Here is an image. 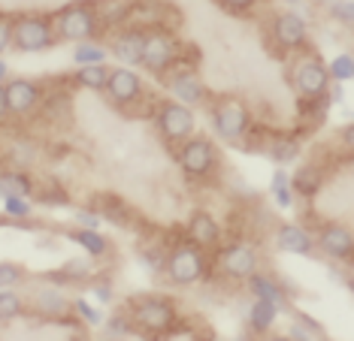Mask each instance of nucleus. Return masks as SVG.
Returning <instances> with one entry per match:
<instances>
[{
  "mask_svg": "<svg viewBox=\"0 0 354 341\" xmlns=\"http://www.w3.org/2000/svg\"><path fill=\"white\" fill-rule=\"evenodd\" d=\"M103 100L109 103L115 112L122 115H133L142 103L149 100V88H146V76L136 67H109V79L103 85Z\"/></svg>",
  "mask_w": 354,
  "mask_h": 341,
  "instance_id": "6e6552de",
  "label": "nucleus"
},
{
  "mask_svg": "<svg viewBox=\"0 0 354 341\" xmlns=\"http://www.w3.org/2000/svg\"><path fill=\"white\" fill-rule=\"evenodd\" d=\"M164 257H167V242H164V245H160V242H146V245L140 248V260L146 263V269H151V272L164 269Z\"/></svg>",
  "mask_w": 354,
  "mask_h": 341,
  "instance_id": "a19ab883",
  "label": "nucleus"
},
{
  "mask_svg": "<svg viewBox=\"0 0 354 341\" xmlns=\"http://www.w3.org/2000/svg\"><path fill=\"white\" fill-rule=\"evenodd\" d=\"M0 202L6 224H28L34 217V197H3Z\"/></svg>",
  "mask_w": 354,
  "mask_h": 341,
  "instance_id": "f704fd0d",
  "label": "nucleus"
},
{
  "mask_svg": "<svg viewBox=\"0 0 354 341\" xmlns=\"http://www.w3.org/2000/svg\"><path fill=\"white\" fill-rule=\"evenodd\" d=\"M100 329L106 332L109 338H124V335H136V329H133V320H131V314L127 311H115V314H106L100 323Z\"/></svg>",
  "mask_w": 354,
  "mask_h": 341,
  "instance_id": "e433bc0d",
  "label": "nucleus"
},
{
  "mask_svg": "<svg viewBox=\"0 0 354 341\" xmlns=\"http://www.w3.org/2000/svg\"><path fill=\"white\" fill-rule=\"evenodd\" d=\"M270 28V43L285 55H297L312 48V21L309 15H303L300 10H276L267 21Z\"/></svg>",
  "mask_w": 354,
  "mask_h": 341,
  "instance_id": "f8f14e48",
  "label": "nucleus"
},
{
  "mask_svg": "<svg viewBox=\"0 0 354 341\" xmlns=\"http://www.w3.org/2000/svg\"><path fill=\"white\" fill-rule=\"evenodd\" d=\"M151 127L160 136V142L176 148L179 142L197 133V109L185 106V103L173 100V97L155 100V106H151Z\"/></svg>",
  "mask_w": 354,
  "mask_h": 341,
  "instance_id": "1a4fd4ad",
  "label": "nucleus"
},
{
  "mask_svg": "<svg viewBox=\"0 0 354 341\" xmlns=\"http://www.w3.org/2000/svg\"><path fill=\"white\" fill-rule=\"evenodd\" d=\"M315 248L321 257H327L330 263L348 266L354 257V233L348 224L342 221H324L315 230Z\"/></svg>",
  "mask_w": 354,
  "mask_h": 341,
  "instance_id": "dca6fc26",
  "label": "nucleus"
},
{
  "mask_svg": "<svg viewBox=\"0 0 354 341\" xmlns=\"http://www.w3.org/2000/svg\"><path fill=\"white\" fill-rule=\"evenodd\" d=\"M224 235H227V230H224L221 217L215 215L212 208H194V212L188 215V221H185V239H188L191 245L209 251V254L221 245Z\"/></svg>",
  "mask_w": 354,
  "mask_h": 341,
  "instance_id": "f3484780",
  "label": "nucleus"
},
{
  "mask_svg": "<svg viewBox=\"0 0 354 341\" xmlns=\"http://www.w3.org/2000/svg\"><path fill=\"white\" fill-rule=\"evenodd\" d=\"M91 208L103 217V221H109L115 226H127V224H131V208H127L124 199L115 197V193H103V197L97 199V206H91Z\"/></svg>",
  "mask_w": 354,
  "mask_h": 341,
  "instance_id": "2f4dec72",
  "label": "nucleus"
},
{
  "mask_svg": "<svg viewBox=\"0 0 354 341\" xmlns=\"http://www.w3.org/2000/svg\"><path fill=\"white\" fill-rule=\"evenodd\" d=\"M182 61H185V43L176 34V28H164V24L146 28V43H142V58H140L142 76H151L155 82H160Z\"/></svg>",
  "mask_w": 354,
  "mask_h": 341,
  "instance_id": "423d86ee",
  "label": "nucleus"
},
{
  "mask_svg": "<svg viewBox=\"0 0 354 341\" xmlns=\"http://www.w3.org/2000/svg\"><path fill=\"white\" fill-rule=\"evenodd\" d=\"M94 10H97L103 37L109 30H115L118 24H127V15H131V0H94Z\"/></svg>",
  "mask_w": 354,
  "mask_h": 341,
  "instance_id": "cd10ccee",
  "label": "nucleus"
},
{
  "mask_svg": "<svg viewBox=\"0 0 354 341\" xmlns=\"http://www.w3.org/2000/svg\"><path fill=\"white\" fill-rule=\"evenodd\" d=\"M176 166L188 182H212L215 175H221V148L212 136L194 133L185 142H179L173 148Z\"/></svg>",
  "mask_w": 354,
  "mask_h": 341,
  "instance_id": "39448f33",
  "label": "nucleus"
},
{
  "mask_svg": "<svg viewBox=\"0 0 354 341\" xmlns=\"http://www.w3.org/2000/svg\"><path fill=\"white\" fill-rule=\"evenodd\" d=\"M70 302H73V299L64 293L61 284H43V287L34 290V296H30L34 314H39V318L49 323L64 318V314H70Z\"/></svg>",
  "mask_w": 354,
  "mask_h": 341,
  "instance_id": "412c9836",
  "label": "nucleus"
},
{
  "mask_svg": "<svg viewBox=\"0 0 354 341\" xmlns=\"http://www.w3.org/2000/svg\"><path fill=\"white\" fill-rule=\"evenodd\" d=\"M28 314V299L25 293H19L15 287L0 290V327H10V323L21 320Z\"/></svg>",
  "mask_w": 354,
  "mask_h": 341,
  "instance_id": "7c9ffc66",
  "label": "nucleus"
},
{
  "mask_svg": "<svg viewBox=\"0 0 354 341\" xmlns=\"http://www.w3.org/2000/svg\"><path fill=\"white\" fill-rule=\"evenodd\" d=\"M160 85H164L167 97H173V100H179L191 109H203L209 103V97H212L209 94V85L203 82V76H200V67L197 64H188V61L176 64V67L160 79Z\"/></svg>",
  "mask_w": 354,
  "mask_h": 341,
  "instance_id": "ddd939ff",
  "label": "nucleus"
},
{
  "mask_svg": "<svg viewBox=\"0 0 354 341\" xmlns=\"http://www.w3.org/2000/svg\"><path fill=\"white\" fill-rule=\"evenodd\" d=\"M257 269H263V254L245 235H233L212 251V272L227 284H245Z\"/></svg>",
  "mask_w": 354,
  "mask_h": 341,
  "instance_id": "7ed1b4c3",
  "label": "nucleus"
},
{
  "mask_svg": "<svg viewBox=\"0 0 354 341\" xmlns=\"http://www.w3.org/2000/svg\"><path fill=\"white\" fill-rule=\"evenodd\" d=\"M281 6H285V10H300L303 15H309V10L315 3H321V0H279Z\"/></svg>",
  "mask_w": 354,
  "mask_h": 341,
  "instance_id": "49530a36",
  "label": "nucleus"
},
{
  "mask_svg": "<svg viewBox=\"0 0 354 341\" xmlns=\"http://www.w3.org/2000/svg\"><path fill=\"white\" fill-rule=\"evenodd\" d=\"M261 151L267 154L276 166H294L303 157V136L285 133V130H267Z\"/></svg>",
  "mask_w": 354,
  "mask_h": 341,
  "instance_id": "6ab92c4d",
  "label": "nucleus"
},
{
  "mask_svg": "<svg viewBox=\"0 0 354 341\" xmlns=\"http://www.w3.org/2000/svg\"><path fill=\"white\" fill-rule=\"evenodd\" d=\"M3 97H6V112L15 121L34 118L39 106H43L46 97V85L39 79H28V76H10L3 82Z\"/></svg>",
  "mask_w": 354,
  "mask_h": 341,
  "instance_id": "4468645a",
  "label": "nucleus"
},
{
  "mask_svg": "<svg viewBox=\"0 0 354 341\" xmlns=\"http://www.w3.org/2000/svg\"><path fill=\"white\" fill-rule=\"evenodd\" d=\"M324 184H327V173L315 160H303L291 173V188L297 193V199H315L324 191Z\"/></svg>",
  "mask_w": 354,
  "mask_h": 341,
  "instance_id": "4be33fe9",
  "label": "nucleus"
},
{
  "mask_svg": "<svg viewBox=\"0 0 354 341\" xmlns=\"http://www.w3.org/2000/svg\"><path fill=\"white\" fill-rule=\"evenodd\" d=\"M70 311H73V318H76L79 323H82L85 329H100L103 318H106L103 305H97V302H88L85 296L73 299V302H70Z\"/></svg>",
  "mask_w": 354,
  "mask_h": 341,
  "instance_id": "72a5a7b5",
  "label": "nucleus"
},
{
  "mask_svg": "<svg viewBox=\"0 0 354 341\" xmlns=\"http://www.w3.org/2000/svg\"><path fill=\"white\" fill-rule=\"evenodd\" d=\"M109 79V64H82L70 72V85L73 88H82V91H94V94H103V85Z\"/></svg>",
  "mask_w": 354,
  "mask_h": 341,
  "instance_id": "bb28decb",
  "label": "nucleus"
},
{
  "mask_svg": "<svg viewBox=\"0 0 354 341\" xmlns=\"http://www.w3.org/2000/svg\"><path fill=\"white\" fill-rule=\"evenodd\" d=\"M85 284H88V290H91V296L97 299V305H112L115 302V284H112L109 275H94L91 272V278H88Z\"/></svg>",
  "mask_w": 354,
  "mask_h": 341,
  "instance_id": "ea45409f",
  "label": "nucleus"
},
{
  "mask_svg": "<svg viewBox=\"0 0 354 341\" xmlns=\"http://www.w3.org/2000/svg\"><path fill=\"white\" fill-rule=\"evenodd\" d=\"M281 308L267 302V299H252L248 296V308H245V327L252 335H270L276 329V323L281 318Z\"/></svg>",
  "mask_w": 354,
  "mask_h": 341,
  "instance_id": "b1692460",
  "label": "nucleus"
},
{
  "mask_svg": "<svg viewBox=\"0 0 354 341\" xmlns=\"http://www.w3.org/2000/svg\"><path fill=\"white\" fill-rule=\"evenodd\" d=\"M30 278L25 263H15V260H0V290L6 287H21Z\"/></svg>",
  "mask_w": 354,
  "mask_h": 341,
  "instance_id": "58836bf2",
  "label": "nucleus"
},
{
  "mask_svg": "<svg viewBox=\"0 0 354 341\" xmlns=\"http://www.w3.org/2000/svg\"><path fill=\"white\" fill-rule=\"evenodd\" d=\"M339 139H342V148L351 151V124H345V127L339 130Z\"/></svg>",
  "mask_w": 354,
  "mask_h": 341,
  "instance_id": "de8ad7c7",
  "label": "nucleus"
},
{
  "mask_svg": "<svg viewBox=\"0 0 354 341\" xmlns=\"http://www.w3.org/2000/svg\"><path fill=\"white\" fill-rule=\"evenodd\" d=\"M55 24V37L58 43H82V39H103V28L94 10V0H73V3H64L52 12Z\"/></svg>",
  "mask_w": 354,
  "mask_h": 341,
  "instance_id": "0eeeda50",
  "label": "nucleus"
},
{
  "mask_svg": "<svg viewBox=\"0 0 354 341\" xmlns=\"http://www.w3.org/2000/svg\"><path fill=\"white\" fill-rule=\"evenodd\" d=\"M73 64L82 67V64H109V48L103 39H82V43L73 46Z\"/></svg>",
  "mask_w": 354,
  "mask_h": 341,
  "instance_id": "473e14b6",
  "label": "nucleus"
},
{
  "mask_svg": "<svg viewBox=\"0 0 354 341\" xmlns=\"http://www.w3.org/2000/svg\"><path fill=\"white\" fill-rule=\"evenodd\" d=\"M58 43L55 37L52 12H19L12 21V52L19 55H43Z\"/></svg>",
  "mask_w": 354,
  "mask_h": 341,
  "instance_id": "9b49d317",
  "label": "nucleus"
},
{
  "mask_svg": "<svg viewBox=\"0 0 354 341\" xmlns=\"http://www.w3.org/2000/svg\"><path fill=\"white\" fill-rule=\"evenodd\" d=\"M327 76H330V82H336V85H348L354 79V58H351V52L333 55V58L327 61Z\"/></svg>",
  "mask_w": 354,
  "mask_h": 341,
  "instance_id": "c9c22d12",
  "label": "nucleus"
},
{
  "mask_svg": "<svg viewBox=\"0 0 354 341\" xmlns=\"http://www.w3.org/2000/svg\"><path fill=\"white\" fill-rule=\"evenodd\" d=\"M215 3H218L224 12H230V15H248L252 10H257L263 0H215Z\"/></svg>",
  "mask_w": 354,
  "mask_h": 341,
  "instance_id": "c03bdc74",
  "label": "nucleus"
},
{
  "mask_svg": "<svg viewBox=\"0 0 354 341\" xmlns=\"http://www.w3.org/2000/svg\"><path fill=\"white\" fill-rule=\"evenodd\" d=\"M243 287H245V293L252 299H267V302L279 305L281 311H288V308H291V293L285 290V281H279L276 275H270L263 269H257L252 278L243 284Z\"/></svg>",
  "mask_w": 354,
  "mask_h": 341,
  "instance_id": "aec40b11",
  "label": "nucleus"
},
{
  "mask_svg": "<svg viewBox=\"0 0 354 341\" xmlns=\"http://www.w3.org/2000/svg\"><path fill=\"white\" fill-rule=\"evenodd\" d=\"M127 314L133 320V329L136 335H151V338H170L173 327L179 323V305H176L173 296H164V293H140V296H131L127 299Z\"/></svg>",
  "mask_w": 354,
  "mask_h": 341,
  "instance_id": "f03ea898",
  "label": "nucleus"
},
{
  "mask_svg": "<svg viewBox=\"0 0 354 341\" xmlns=\"http://www.w3.org/2000/svg\"><path fill=\"white\" fill-rule=\"evenodd\" d=\"M6 79H10V64H6L3 58H0V85H3Z\"/></svg>",
  "mask_w": 354,
  "mask_h": 341,
  "instance_id": "8fccbe9b",
  "label": "nucleus"
},
{
  "mask_svg": "<svg viewBox=\"0 0 354 341\" xmlns=\"http://www.w3.org/2000/svg\"><path fill=\"white\" fill-rule=\"evenodd\" d=\"M3 224H6V221H3V217H0V226H3Z\"/></svg>",
  "mask_w": 354,
  "mask_h": 341,
  "instance_id": "3c124183",
  "label": "nucleus"
},
{
  "mask_svg": "<svg viewBox=\"0 0 354 341\" xmlns=\"http://www.w3.org/2000/svg\"><path fill=\"white\" fill-rule=\"evenodd\" d=\"M34 199L39 202V206H49V208H55V206H70V193L64 191V188H49V191H37L34 193Z\"/></svg>",
  "mask_w": 354,
  "mask_h": 341,
  "instance_id": "79ce46f5",
  "label": "nucleus"
},
{
  "mask_svg": "<svg viewBox=\"0 0 354 341\" xmlns=\"http://www.w3.org/2000/svg\"><path fill=\"white\" fill-rule=\"evenodd\" d=\"M64 239L79 245L85 251V257H91L94 263H97V260H106L112 254V239L100 230H91V226H70V230L64 233Z\"/></svg>",
  "mask_w": 354,
  "mask_h": 341,
  "instance_id": "5701e85b",
  "label": "nucleus"
},
{
  "mask_svg": "<svg viewBox=\"0 0 354 341\" xmlns=\"http://www.w3.org/2000/svg\"><path fill=\"white\" fill-rule=\"evenodd\" d=\"M10 118V112H6V97H3V85H0V124Z\"/></svg>",
  "mask_w": 354,
  "mask_h": 341,
  "instance_id": "09e8293b",
  "label": "nucleus"
},
{
  "mask_svg": "<svg viewBox=\"0 0 354 341\" xmlns=\"http://www.w3.org/2000/svg\"><path fill=\"white\" fill-rule=\"evenodd\" d=\"M37 182L25 166H6L0 169V199L3 197H34Z\"/></svg>",
  "mask_w": 354,
  "mask_h": 341,
  "instance_id": "393cba45",
  "label": "nucleus"
},
{
  "mask_svg": "<svg viewBox=\"0 0 354 341\" xmlns=\"http://www.w3.org/2000/svg\"><path fill=\"white\" fill-rule=\"evenodd\" d=\"M91 263H94L91 257H85V260L73 257V260H67V263H64L58 272H49L46 278H49V281H58L61 287H64V284H85L88 278H91V272H94Z\"/></svg>",
  "mask_w": 354,
  "mask_h": 341,
  "instance_id": "c756f323",
  "label": "nucleus"
},
{
  "mask_svg": "<svg viewBox=\"0 0 354 341\" xmlns=\"http://www.w3.org/2000/svg\"><path fill=\"white\" fill-rule=\"evenodd\" d=\"M12 21H15L12 12L0 10V58H3L6 52H12Z\"/></svg>",
  "mask_w": 354,
  "mask_h": 341,
  "instance_id": "37998d69",
  "label": "nucleus"
},
{
  "mask_svg": "<svg viewBox=\"0 0 354 341\" xmlns=\"http://www.w3.org/2000/svg\"><path fill=\"white\" fill-rule=\"evenodd\" d=\"M76 226H91V230H100V224H103V217L94 212V208H76Z\"/></svg>",
  "mask_w": 354,
  "mask_h": 341,
  "instance_id": "a18cd8bd",
  "label": "nucleus"
},
{
  "mask_svg": "<svg viewBox=\"0 0 354 341\" xmlns=\"http://www.w3.org/2000/svg\"><path fill=\"white\" fill-rule=\"evenodd\" d=\"M327 19L342 30H351L354 24V0H327Z\"/></svg>",
  "mask_w": 354,
  "mask_h": 341,
  "instance_id": "4c0bfd02",
  "label": "nucleus"
},
{
  "mask_svg": "<svg viewBox=\"0 0 354 341\" xmlns=\"http://www.w3.org/2000/svg\"><path fill=\"white\" fill-rule=\"evenodd\" d=\"M285 314H291V320H288V327H285V338H291V341H312V338H324L327 335V329L321 327L315 318L297 311L294 305L288 308Z\"/></svg>",
  "mask_w": 354,
  "mask_h": 341,
  "instance_id": "a878e982",
  "label": "nucleus"
},
{
  "mask_svg": "<svg viewBox=\"0 0 354 341\" xmlns=\"http://www.w3.org/2000/svg\"><path fill=\"white\" fill-rule=\"evenodd\" d=\"M288 85L297 94V100H315L327 94L330 76H327V61L321 58L315 48L297 52L294 61L288 64Z\"/></svg>",
  "mask_w": 354,
  "mask_h": 341,
  "instance_id": "9d476101",
  "label": "nucleus"
},
{
  "mask_svg": "<svg viewBox=\"0 0 354 341\" xmlns=\"http://www.w3.org/2000/svg\"><path fill=\"white\" fill-rule=\"evenodd\" d=\"M270 197L276 202L279 208H294L297 206V193L291 188V173H288V166H276L270 175Z\"/></svg>",
  "mask_w": 354,
  "mask_h": 341,
  "instance_id": "c85d7f7f",
  "label": "nucleus"
},
{
  "mask_svg": "<svg viewBox=\"0 0 354 341\" xmlns=\"http://www.w3.org/2000/svg\"><path fill=\"white\" fill-rule=\"evenodd\" d=\"M272 245L279 254H291V257H315V230H309L306 224L297 221H281L272 226Z\"/></svg>",
  "mask_w": 354,
  "mask_h": 341,
  "instance_id": "a211bd4d",
  "label": "nucleus"
},
{
  "mask_svg": "<svg viewBox=\"0 0 354 341\" xmlns=\"http://www.w3.org/2000/svg\"><path fill=\"white\" fill-rule=\"evenodd\" d=\"M206 118L212 139L224 145H239L245 139L248 127L254 124V115L248 109V103L236 94H221V97H209L206 103Z\"/></svg>",
  "mask_w": 354,
  "mask_h": 341,
  "instance_id": "f257e3e1",
  "label": "nucleus"
},
{
  "mask_svg": "<svg viewBox=\"0 0 354 341\" xmlns=\"http://www.w3.org/2000/svg\"><path fill=\"white\" fill-rule=\"evenodd\" d=\"M106 48H109V61L122 64V67H136L140 70V58H142V43H146V28L140 24H118L115 30L106 34Z\"/></svg>",
  "mask_w": 354,
  "mask_h": 341,
  "instance_id": "2eb2a0df",
  "label": "nucleus"
},
{
  "mask_svg": "<svg viewBox=\"0 0 354 341\" xmlns=\"http://www.w3.org/2000/svg\"><path fill=\"white\" fill-rule=\"evenodd\" d=\"M160 275L173 287H197V284H203L212 275V254L191 245L188 239H179L176 245L167 248Z\"/></svg>",
  "mask_w": 354,
  "mask_h": 341,
  "instance_id": "20e7f679",
  "label": "nucleus"
}]
</instances>
